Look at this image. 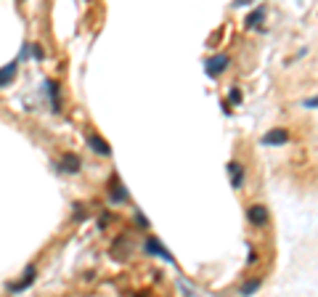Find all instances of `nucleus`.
Wrapping results in <instances>:
<instances>
[{"label":"nucleus","mask_w":318,"mask_h":297,"mask_svg":"<svg viewBox=\"0 0 318 297\" xmlns=\"http://www.w3.org/2000/svg\"><path fill=\"white\" fill-rule=\"evenodd\" d=\"M204 67H207L210 77H218V74H223V72L231 67V56L228 53H215V56H210V59H207Z\"/></svg>","instance_id":"obj_5"},{"label":"nucleus","mask_w":318,"mask_h":297,"mask_svg":"<svg viewBox=\"0 0 318 297\" xmlns=\"http://www.w3.org/2000/svg\"><path fill=\"white\" fill-rule=\"evenodd\" d=\"M315 106H318V96H315V98H307V101H305V109H315Z\"/></svg>","instance_id":"obj_17"},{"label":"nucleus","mask_w":318,"mask_h":297,"mask_svg":"<svg viewBox=\"0 0 318 297\" xmlns=\"http://www.w3.org/2000/svg\"><path fill=\"white\" fill-rule=\"evenodd\" d=\"M289 138H292V133H289L286 127H270L268 133L260 138V143L263 146H286Z\"/></svg>","instance_id":"obj_4"},{"label":"nucleus","mask_w":318,"mask_h":297,"mask_svg":"<svg viewBox=\"0 0 318 297\" xmlns=\"http://www.w3.org/2000/svg\"><path fill=\"white\" fill-rule=\"evenodd\" d=\"M260 286H263V276H249L247 281L239 286V294H241V297H252V294L260 289Z\"/></svg>","instance_id":"obj_10"},{"label":"nucleus","mask_w":318,"mask_h":297,"mask_svg":"<svg viewBox=\"0 0 318 297\" xmlns=\"http://www.w3.org/2000/svg\"><path fill=\"white\" fill-rule=\"evenodd\" d=\"M247 220H249V226L263 228V226H268L270 212H268L265 204H249V207H247Z\"/></svg>","instance_id":"obj_2"},{"label":"nucleus","mask_w":318,"mask_h":297,"mask_svg":"<svg viewBox=\"0 0 318 297\" xmlns=\"http://www.w3.org/2000/svg\"><path fill=\"white\" fill-rule=\"evenodd\" d=\"M133 297H151V294H148V292H138V294H133Z\"/></svg>","instance_id":"obj_18"},{"label":"nucleus","mask_w":318,"mask_h":297,"mask_svg":"<svg viewBox=\"0 0 318 297\" xmlns=\"http://www.w3.org/2000/svg\"><path fill=\"white\" fill-rule=\"evenodd\" d=\"M135 223H138L141 228H148V220H146V215H143L141 210H135Z\"/></svg>","instance_id":"obj_15"},{"label":"nucleus","mask_w":318,"mask_h":297,"mask_svg":"<svg viewBox=\"0 0 318 297\" xmlns=\"http://www.w3.org/2000/svg\"><path fill=\"white\" fill-rule=\"evenodd\" d=\"M130 199V194L125 189V183L117 178V175H111V181H109V202L111 204H125Z\"/></svg>","instance_id":"obj_6"},{"label":"nucleus","mask_w":318,"mask_h":297,"mask_svg":"<svg viewBox=\"0 0 318 297\" xmlns=\"http://www.w3.org/2000/svg\"><path fill=\"white\" fill-rule=\"evenodd\" d=\"M257 260H260V255H257V249H255V247H249V257H247V263H249V265H255V263H257Z\"/></svg>","instance_id":"obj_16"},{"label":"nucleus","mask_w":318,"mask_h":297,"mask_svg":"<svg viewBox=\"0 0 318 297\" xmlns=\"http://www.w3.org/2000/svg\"><path fill=\"white\" fill-rule=\"evenodd\" d=\"M226 170H228V178H231V189H233V191H241V189H244V181H247V167L241 165L239 160H231Z\"/></svg>","instance_id":"obj_1"},{"label":"nucleus","mask_w":318,"mask_h":297,"mask_svg":"<svg viewBox=\"0 0 318 297\" xmlns=\"http://www.w3.org/2000/svg\"><path fill=\"white\" fill-rule=\"evenodd\" d=\"M80 170V157H74V154H61V160H59V173L64 175H74Z\"/></svg>","instance_id":"obj_9"},{"label":"nucleus","mask_w":318,"mask_h":297,"mask_svg":"<svg viewBox=\"0 0 318 297\" xmlns=\"http://www.w3.org/2000/svg\"><path fill=\"white\" fill-rule=\"evenodd\" d=\"M228 98H231V104H241V90H239L236 85H233V88H231V93H228Z\"/></svg>","instance_id":"obj_14"},{"label":"nucleus","mask_w":318,"mask_h":297,"mask_svg":"<svg viewBox=\"0 0 318 297\" xmlns=\"http://www.w3.org/2000/svg\"><path fill=\"white\" fill-rule=\"evenodd\" d=\"M265 16H268V11H265V6H255L249 11V16L244 19V30H263V24H265Z\"/></svg>","instance_id":"obj_7"},{"label":"nucleus","mask_w":318,"mask_h":297,"mask_svg":"<svg viewBox=\"0 0 318 297\" xmlns=\"http://www.w3.org/2000/svg\"><path fill=\"white\" fill-rule=\"evenodd\" d=\"M143 249L148 255H154V257H162V260H167V263H175V257H173V252L167 249L162 241H159L156 236H146V241H143Z\"/></svg>","instance_id":"obj_3"},{"label":"nucleus","mask_w":318,"mask_h":297,"mask_svg":"<svg viewBox=\"0 0 318 297\" xmlns=\"http://www.w3.org/2000/svg\"><path fill=\"white\" fill-rule=\"evenodd\" d=\"M85 141H88V146H90L96 154H101V157H109V154H111V146H109L98 133H85Z\"/></svg>","instance_id":"obj_8"},{"label":"nucleus","mask_w":318,"mask_h":297,"mask_svg":"<svg viewBox=\"0 0 318 297\" xmlns=\"http://www.w3.org/2000/svg\"><path fill=\"white\" fill-rule=\"evenodd\" d=\"M45 90H48V98H51V106L53 111H61V96H59V85L53 80H45Z\"/></svg>","instance_id":"obj_12"},{"label":"nucleus","mask_w":318,"mask_h":297,"mask_svg":"<svg viewBox=\"0 0 318 297\" xmlns=\"http://www.w3.org/2000/svg\"><path fill=\"white\" fill-rule=\"evenodd\" d=\"M16 72H19V64L16 61H11V64H6L3 69H0V88H6L8 82H11L14 77H16Z\"/></svg>","instance_id":"obj_13"},{"label":"nucleus","mask_w":318,"mask_h":297,"mask_svg":"<svg viewBox=\"0 0 318 297\" xmlns=\"http://www.w3.org/2000/svg\"><path fill=\"white\" fill-rule=\"evenodd\" d=\"M35 276H37V271H35V268L30 265V268L24 271L22 281H19V284H8V289H11V292H22V289H27V286H30V284L35 281Z\"/></svg>","instance_id":"obj_11"}]
</instances>
